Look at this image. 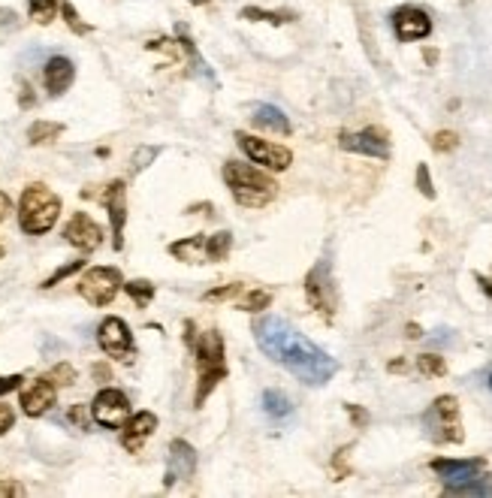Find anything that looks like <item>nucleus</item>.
<instances>
[{
    "label": "nucleus",
    "instance_id": "1",
    "mask_svg": "<svg viewBox=\"0 0 492 498\" xmlns=\"http://www.w3.org/2000/svg\"><path fill=\"white\" fill-rule=\"evenodd\" d=\"M254 339L266 357L281 362L284 369L293 371V375L308 387H324L338 371V362L329 357L324 348H317L315 341L306 339V335L290 321H284V317L270 314L263 317V321H257Z\"/></svg>",
    "mask_w": 492,
    "mask_h": 498
},
{
    "label": "nucleus",
    "instance_id": "2",
    "mask_svg": "<svg viewBox=\"0 0 492 498\" xmlns=\"http://www.w3.org/2000/svg\"><path fill=\"white\" fill-rule=\"evenodd\" d=\"M223 181H227L232 199L245 208H263L270 206L275 196H279V185L275 178H270L266 172H260L251 163H239L230 160L223 167Z\"/></svg>",
    "mask_w": 492,
    "mask_h": 498
},
{
    "label": "nucleus",
    "instance_id": "3",
    "mask_svg": "<svg viewBox=\"0 0 492 498\" xmlns=\"http://www.w3.org/2000/svg\"><path fill=\"white\" fill-rule=\"evenodd\" d=\"M61 196L52 194L46 185H28L19 199V226L28 235H43L58 224Z\"/></svg>",
    "mask_w": 492,
    "mask_h": 498
},
{
    "label": "nucleus",
    "instance_id": "4",
    "mask_svg": "<svg viewBox=\"0 0 492 498\" xmlns=\"http://www.w3.org/2000/svg\"><path fill=\"white\" fill-rule=\"evenodd\" d=\"M196 371H200V384H196L194 405L203 407L205 398L212 396V389L227 378V362H223V339L218 330L203 332V339L196 341Z\"/></svg>",
    "mask_w": 492,
    "mask_h": 498
},
{
    "label": "nucleus",
    "instance_id": "5",
    "mask_svg": "<svg viewBox=\"0 0 492 498\" xmlns=\"http://www.w3.org/2000/svg\"><path fill=\"white\" fill-rule=\"evenodd\" d=\"M423 426L426 435L435 444H462L465 432H462V420H459V402L453 396H438L432 407L423 414Z\"/></svg>",
    "mask_w": 492,
    "mask_h": 498
},
{
    "label": "nucleus",
    "instance_id": "6",
    "mask_svg": "<svg viewBox=\"0 0 492 498\" xmlns=\"http://www.w3.org/2000/svg\"><path fill=\"white\" fill-rule=\"evenodd\" d=\"M124 287V278H121V272L115 269V266H94V269H88L82 278H79V296L85 299L88 305H94V308H103V305H109L115 296H118V290Z\"/></svg>",
    "mask_w": 492,
    "mask_h": 498
},
{
    "label": "nucleus",
    "instance_id": "7",
    "mask_svg": "<svg viewBox=\"0 0 492 498\" xmlns=\"http://www.w3.org/2000/svg\"><path fill=\"white\" fill-rule=\"evenodd\" d=\"M236 142H239V148L257 163V167H266V169H272V172H284L293 163V154H290V148H284V145L257 139V136L241 133V130L236 133Z\"/></svg>",
    "mask_w": 492,
    "mask_h": 498
},
{
    "label": "nucleus",
    "instance_id": "8",
    "mask_svg": "<svg viewBox=\"0 0 492 498\" xmlns=\"http://www.w3.org/2000/svg\"><path fill=\"white\" fill-rule=\"evenodd\" d=\"M306 296H308L311 308H315L324 321H333L336 293H333V272H329V260H320L317 266L306 275Z\"/></svg>",
    "mask_w": 492,
    "mask_h": 498
},
{
    "label": "nucleus",
    "instance_id": "9",
    "mask_svg": "<svg viewBox=\"0 0 492 498\" xmlns=\"http://www.w3.org/2000/svg\"><path fill=\"white\" fill-rule=\"evenodd\" d=\"M91 417L94 423H100L103 429H121L130 417V398L115 387H106L94 396L91 402Z\"/></svg>",
    "mask_w": 492,
    "mask_h": 498
},
{
    "label": "nucleus",
    "instance_id": "10",
    "mask_svg": "<svg viewBox=\"0 0 492 498\" xmlns=\"http://www.w3.org/2000/svg\"><path fill=\"white\" fill-rule=\"evenodd\" d=\"M97 344H100V350L112 359H130L133 350H137L133 348L130 326L124 323L121 317H106L100 330H97Z\"/></svg>",
    "mask_w": 492,
    "mask_h": 498
},
{
    "label": "nucleus",
    "instance_id": "11",
    "mask_svg": "<svg viewBox=\"0 0 492 498\" xmlns=\"http://www.w3.org/2000/svg\"><path fill=\"white\" fill-rule=\"evenodd\" d=\"M338 145H342L345 151L365 154V158H378V160L390 158V139H387V133L378 130V127H365V130H356V133L345 130L338 136Z\"/></svg>",
    "mask_w": 492,
    "mask_h": 498
},
{
    "label": "nucleus",
    "instance_id": "12",
    "mask_svg": "<svg viewBox=\"0 0 492 498\" xmlns=\"http://www.w3.org/2000/svg\"><path fill=\"white\" fill-rule=\"evenodd\" d=\"M393 31L402 43H417L432 34V18L420 6H399L393 13Z\"/></svg>",
    "mask_w": 492,
    "mask_h": 498
},
{
    "label": "nucleus",
    "instance_id": "13",
    "mask_svg": "<svg viewBox=\"0 0 492 498\" xmlns=\"http://www.w3.org/2000/svg\"><path fill=\"white\" fill-rule=\"evenodd\" d=\"M103 206L112 221V244H115V251H121L124 248V221H128V185H124L121 178L112 181V185L103 190Z\"/></svg>",
    "mask_w": 492,
    "mask_h": 498
},
{
    "label": "nucleus",
    "instance_id": "14",
    "mask_svg": "<svg viewBox=\"0 0 492 498\" xmlns=\"http://www.w3.org/2000/svg\"><path fill=\"white\" fill-rule=\"evenodd\" d=\"M432 471L444 480V493L453 486L468 484L471 477H478L483 471V459H435Z\"/></svg>",
    "mask_w": 492,
    "mask_h": 498
},
{
    "label": "nucleus",
    "instance_id": "15",
    "mask_svg": "<svg viewBox=\"0 0 492 498\" xmlns=\"http://www.w3.org/2000/svg\"><path fill=\"white\" fill-rule=\"evenodd\" d=\"M196 471V450L191 447L187 441L175 438L173 444H169V462H166V486H175L178 480H187L194 477Z\"/></svg>",
    "mask_w": 492,
    "mask_h": 498
},
{
    "label": "nucleus",
    "instance_id": "16",
    "mask_svg": "<svg viewBox=\"0 0 492 498\" xmlns=\"http://www.w3.org/2000/svg\"><path fill=\"white\" fill-rule=\"evenodd\" d=\"M64 239L79 251H94V248H100L103 230L85 212H76L73 217H70V224L64 226Z\"/></svg>",
    "mask_w": 492,
    "mask_h": 498
},
{
    "label": "nucleus",
    "instance_id": "17",
    "mask_svg": "<svg viewBox=\"0 0 492 498\" xmlns=\"http://www.w3.org/2000/svg\"><path fill=\"white\" fill-rule=\"evenodd\" d=\"M55 398H58V387L52 384L49 378H40L33 380L28 389H22V411L28 417H43L55 405Z\"/></svg>",
    "mask_w": 492,
    "mask_h": 498
},
{
    "label": "nucleus",
    "instance_id": "18",
    "mask_svg": "<svg viewBox=\"0 0 492 498\" xmlns=\"http://www.w3.org/2000/svg\"><path fill=\"white\" fill-rule=\"evenodd\" d=\"M155 429H157V417L151 411H139L137 417H128V423H124V432H121L124 450L139 453L142 444H146L151 435H155Z\"/></svg>",
    "mask_w": 492,
    "mask_h": 498
},
{
    "label": "nucleus",
    "instance_id": "19",
    "mask_svg": "<svg viewBox=\"0 0 492 498\" xmlns=\"http://www.w3.org/2000/svg\"><path fill=\"white\" fill-rule=\"evenodd\" d=\"M76 79V63L64 58V54H55V58H49L46 70H43V81H46V91L52 97H61L64 91L73 85Z\"/></svg>",
    "mask_w": 492,
    "mask_h": 498
},
{
    "label": "nucleus",
    "instance_id": "20",
    "mask_svg": "<svg viewBox=\"0 0 492 498\" xmlns=\"http://www.w3.org/2000/svg\"><path fill=\"white\" fill-rule=\"evenodd\" d=\"M169 254L184 263H209V251H205V235H191V239H182V242H173L169 244Z\"/></svg>",
    "mask_w": 492,
    "mask_h": 498
},
{
    "label": "nucleus",
    "instance_id": "21",
    "mask_svg": "<svg viewBox=\"0 0 492 498\" xmlns=\"http://www.w3.org/2000/svg\"><path fill=\"white\" fill-rule=\"evenodd\" d=\"M254 124L266 127V130H272V133H284V136L293 130L288 115H284L279 106H270V103H260L254 109Z\"/></svg>",
    "mask_w": 492,
    "mask_h": 498
},
{
    "label": "nucleus",
    "instance_id": "22",
    "mask_svg": "<svg viewBox=\"0 0 492 498\" xmlns=\"http://www.w3.org/2000/svg\"><path fill=\"white\" fill-rule=\"evenodd\" d=\"M263 411L272 417V420H284V417L293 414L290 398L281 393V389H266L263 393Z\"/></svg>",
    "mask_w": 492,
    "mask_h": 498
},
{
    "label": "nucleus",
    "instance_id": "23",
    "mask_svg": "<svg viewBox=\"0 0 492 498\" xmlns=\"http://www.w3.org/2000/svg\"><path fill=\"white\" fill-rule=\"evenodd\" d=\"M245 22H270L275 27L288 24V22H297V13H270V9H260V6H245L239 13Z\"/></svg>",
    "mask_w": 492,
    "mask_h": 498
},
{
    "label": "nucleus",
    "instance_id": "24",
    "mask_svg": "<svg viewBox=\"0 0 492 498\" xmlns=\"http://www.w3.org/2000/svg\"><path fill=\"white\" fill-rule=\"evenodd\" d=\"M64 133V124L58 121H33L31 130H28V142L31 145H43V142H52Z\"/></svg>",
    "mask_w": 492,
    "mask_h": 498
},
{
    "label": "nucleus",
    "instance_id": "25",
    "mask_svg": "<svg viewBox=\"0 0 492 498\" xmlns=\"http://www.w3.org/2000/svg\"><path fill=\"white\" fill-rule=\"evenodd\" d=\"M444 495H492V477H489V474H483V471H480V474H478V477H471L468 484L447 489Z\"/></svg>",
    "mask_w": 492,
    "mask_h": 498
},
{
    "label": "nucleus",
    "instance_id": "26",
    "mask_svg": "<svg viewBox=\"0 0 492 498\" xmlns=\"http://www.w3.org/2000/svg\"><path fill=\"white\" fill-rule=\"evenodd\" d=\"M124 290H128V296H130L139 308H146V305L151 302V299H155V284H151V281H146V278L128 281V284H124Z\"/></svg>",
    "mask_w": 492,
    "mask_h": 498
},
{
    "label": "nucleus",
    "instance_id": "27",
    "mask_svg": "<svg viewBox=\"0 0 492 498\" xmlns=\"http://www.w3.org/2000/svg\"><path fill=\"white\" fill-rule=\"evenodd\" d=\"M230 244H232V233H227V230L209 235V239H205V251H209V260H227Z\"/></svg>",
    "mask_w": 492,
    "mask_h": 498
},
{
    "label": "nucleus",
    "instance_id": "28",
    "mask_svg": "<svg viewBox=\"0 0 492 498\" xmlns=\"http://www.w3.org/2000/svg\"><path fill=\"white\" fill-rule=\"evenodd\" d=\"M28 9L37 24H52L58 13V0H28Z\"/></svg>",
    "mask_w": 492,
    "mask_h": 498
},
{
    "label": "nucleus",
    "instance_id": "29",
    "mask_svg": "<svg viewBox=\"0 0 492 498\" xmlns=\"http://www.w3.org/2000/svg\"><path fill=\"white\" fill-rule=\"evenodd\" d=\"M417 369L423 371V375H429V378L447 375V362H444V357H438V353H420V357H417Z\"/></svg>",
    "mask_w": 492,
    "mask_h": 498
},
{
    "label": "nucleus",
    "instance_id": "30",
    "mask_svg": "<svg viewBox=\"0 0 492 498\" xmlns=\"http://www.w3.org/2000/svg\"><path fill=\"white\" fill-rule=\"evenodd\" d=\"M270 302H272L270 290H248V293L241 296L239 308L241 311H263V308H270Z\"/></svg>",
    "mask_w": 492,
    "mask_h": 498
},
{
    "label": "nucleus",
    "instance_id": "31",
    "mask_svg": "<svg viewBox=\"0 0 492 498\" xmlns=\"http://www.w3.org/2000/svg\"><path fill=\"white\" fill-rule=\"evenodd\" d=\"M58 6H61V15H64V22L70 24V31H73V34H88V31H91V27H88L82 18H79V13L73 9V4H70V0H61Z\"/></svg>",
    "mask_w": 492,
    "mask_h": 498
},
{
    "label": "nucleus",
    "instance_id": "32",
    "mask_svg": "<svg viewBox=\"0 0 492 498\" xmlns=\"http://www.w3.org/2000/svg\"><path fill=\"white\" fill-rule=\"evenodd\" d=\"M46 378H49L55 387H70V384H73V380H76V369L70 366V362H58V366L52 369Z\"/></svg>",
    "mask_w": 492,
    "mask_h": 498
},
{
    "label": "nucleus",
    "instance_id": "33",
    "mask_svg": "<svg viewBox=\"0 0 492 498\" xmlns=\"http://www.w3.org/2000/svg\"><path fill=\"white\" fill-rule=\"evenodd\" d=\"M85 266V260H73V263H67V266H61L58 272H52V275L46 278V281H43V290H49V287H55V284H61V281H64V278H70V275H73V272H79V269H82Z\"/></svg>",
    "mask_w": 492,
    "mask_h": 498
},
{
    "label": "nucleus",
    "instance_id": "34",
    "mask_svg": "<svg viewBox=\"0 0 492 498\" xmlns=\"http://www.w3.org/2000/svg\"><path fill=\"white\" fill-rule=\"evenodd\" d=\"M456 145H459V136H456L453 130H441V133H435V139H432V148H435L438 154L453 151Z\"/></svg>",
    "mask_w": 492,
    "mask_h": 498
},
{
    "label": "nucleus",
    "instance_id": "35",
    "mask_svg": "<svg viewBox=\"0 0 492 498\" xmlns=\"http://www.w3.org/2000/svg\"><path fill=\"white\" fill-rule=\"evenodd\" d=\"M417 187H420V194H423L426 199H435V187H432V178H429L426 163H420V167H417Z\"/></svg>",
    "mask_w": 492,
    "mask_h": 498
},
{
    "label": "nucleus",
    "instance_id": "36",
    "mask_svg": "<svg viewBox=\"0 0 492 498\" xmlns=\"http://www.w3.org/2000/svg\"><path fill=\"white\" fill-rule=\"evenodd\" d=\"M157 158V148H139L137 154H133V169H146L148 167V160H155Z\"/></svg>",
    "mask_w": 492,
    "mask_h": 498
},
{
    "label": "nucleus",
    "instance_id": "37",
    "mask_svg": "<svg viewBox=\"0 0 492 498\" xmlns=\"http://www.w3.org/2000/svg\"><path fill=\"white\" fill-rule=\"evenodd\" d=\"M13 423H15V411L10 405H4L0 402V435H6L13 429Z\"/></svg>",
    "mask_w": 492,
    "mask_h": 498
},
{
    "label": "nucleus",
    "instance_id": "38",
    "mask_svg": "<svg viewBox=\"0 0 492 498\" xmlns=\"http://www.w3.org/2000/svg\"><path fill=\"white\" fill-rule=\"evenodd\" d=\"M22 375H0V396H6V393H13V389H19L22 387Z\"/></svg>",
    "mask_w": 492,
    "mask_h": 498
},
{
    "label": "nucleus",
    "instance_id": "39",
    "mask_svg": "<svg viewBox=\"0 0 492 498\" xmlns=\"http://www.w3.org/2000/svg\"><path fill=\"white\" fill-rule=\"evenodd\" d=\"M236 293H241V284H227L221 290H212V293H205L203 299H212V302H218V299H227V296H236Z\"/></svg>",
    "mask_w": 492,
    "mask_h": 498
},
{
    "label": "nucleus",
    "instance_id": "40",
    "mask_svg": "<svg viewBox=\"0 0 492 498\" xmlns=\"http://www.w3.org/2000/svg\"><path fill=\"white\" fill-rule=\"evenodd\" d=\"M24 489L19 484H13V480H0V495H22Z\"/></svg>",
    "mask_w": 492,
    "mask_h": 498
},
{
    "label": "nucleus",
    "instance_id": "41",
    "mask_svg": "<svg viewBox=\"0 0 492 498\" xmlns=\"http://www.w3.org/2000/svg\"><path fill=\"white\" fill-rule=\"evenodd\" d=\"M10 212H13V199L4 194V190H0V221H6V217H10Z\"/></svg>",
    "mask_w": 492,
    "mask_h": 498
},
{
    "label": "nucleus",
    "instance_id": "42",
    "mask_svg": "<svg viewBox=\"0 0 492 498\" xmlns=\"http://www.w3.org/2000/svg\"><path fill=\"white\" fill-rule=\"evenodd\" d=\"M70 420L79 423V426H82V429H85V426H88V414H85V407H82V405H76L73 411H70Z\"/></svg>",
    "mask_w": 492,
    "mask_h": 498
},
{
    "label": "nucleus",
    "instance_id": "43",
    "mask_svg": "<svg viewBox=\"0 0 492 498\" xmlns=\"http://www.w3.org/2000/svg\"><path fill=\"white\" fill-rule=\"evenodd\" d=\"M474 278H478V284H480L483 293L492 299V275H474Z\"/></svg>",
    "mask_w": 492,
    "mask_h": 498
},
{
    "label": "nucleus",
    "instance_id": "44",
    "mask_svg": "<svg viewBox=\"0 0 492 498\" xmlns=\"http://www.w3.org/2000/svg\"><path fill=\"white\" fill-rule=\"evenodd\" d=\"M347 411H351V417H354L356 423H369V414H365V411H360V407L347 405Z\"/></svg>",
    "mask_w": 492,
    "mask_h": 498
},
{
    "label": "nucleus",
    "instance_id": "45",
    "mask_svg": "<svg viewBox=\"0 0 492 498\" xmlns=\"http://www.w3.org/2000/svg\"><path fill=\"white\" fill-rule=\"evenodd\" d=\"M33 103V94L28 85H22V106H31Z\"/></svg>",
    "mask_w": 492,
    "mask_h": 498
},
{
    "label": "nucleus",
    "instance_id": "46",
    "mask_svg": "<svg viewBox=\"0 0 492 498\" xmlns=\"http://www.w3.org/2000/svg\"><path fill=\"white\" fill-rule=\"evenodd\" d=\"M94 378L109 380V369H106V366H94Z\"/></svg>",
    "mask_w": 492,
    "mask_h": 498
},
{
    "label": "nucleus",
    "instance_id": "47",
    "mask_svg": "<svg viewBox=\"0 0 492 498\" xmlns=\"http://www.w3.org/2000/svg\"><path fill=\"white\" fill-rule=\"evenodd\" d=\"M408 335H411V339H420V335H423V332H420V326H417V323H408Z\"/></svg>",
    "mask_w": 492,
    "mask_h": 498
},
{
    "label": "nucleus",
    "instance_id": "48",
    "mask_svg": "<svg viewBox=\"0 0 492 498\" xmlns=\"http://www.w3.org/2000/svg\"><path fill=\"white\" fill-rule=\"evenodd\" d=\"M399 369H405V362L396 359V362H390V371H399Z\"/></svg>",
    "mask_w": 492,
    "mask_h": 498
},
{
    "label": "nucleus",
    "instance_id": "49",
    "mask_svg": "<svg viewBox=\"0 0 492 498\" xmlns=\"http://www.w3.org/2000/svg\"><path fill=\"white\" fill-rule=\"evenodd\" d=\"M187 4H194V6H203V4H209V0H187Z\"/></svg>",
    "mask_w": 492,
    "mask_h": 498
},
{
    "label": "nucleus",
    "instance_id": "50",
    "mask_svg": "<svg viewBox=\"0 0 492 498\" xmlns=\"http://www.w3.org/2000/svg\"><path fill=\"white\" fill-rule=\"evenodd\" d=\"M489 389H492V371H489Z\"/></svg>",
    "mask_w": 492,
    "mask_h": 498
},
{
    "label": "nucleus",
    "instance_id": "51",
    "mask_svg": "<svg viewBox=\"0 0 492 498\" xmlns=\"http://www.w3.org/2000/svg\"><path fill=\"white\" fill-rule=\"evenodd\" d=\"M0 254H4V244H0Z\"/></svg>",
    "mask_w": 492,
    "mask_h": 498
}]
</instances>
